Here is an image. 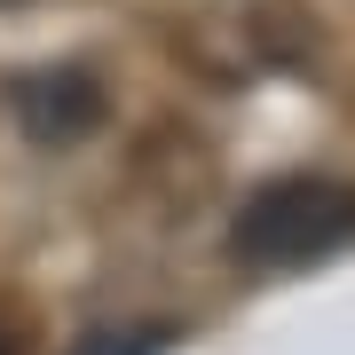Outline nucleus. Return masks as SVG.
<instances>
[{"label":"nucleus","mask_w":355,"mask_h":355,"mask_svg":"<svg viewBox=\"0 0 355 355\" xmlns=\"http://www.w3.org/2000/svg\"><path fill=\"white\" fill-rule=\"evenodd\" d=\"M340 245H355V182L340 174H284L229 221V253L245 268H316Z\"/></svg>","instance_id":"1"},{"label":"nucleus","mask_w":355,"mask_h":355,"mask_svg":"<svg viewBox=\"0 0 355 355\" xmlns=\"http://www.w3.org/2000/svg\"><path fill=\"white\" fill-rule=\"evenodd\" d=\"M16 127L32 142H48V150H64V142H87L103 127V111H111V95H103V79L87 64H40L16 79Z\"/></svg>","instance_id":"2"},{"label":"nucleus","mask_w":355,"mask_h":355,"mask_svg":"<svg viewBox=\"0 0 355 355\" xmlns=\"http://www.w3.org/2000/svg\"><path fill=\"white\" fill-rule=\"evenodd\" d=\"M166 340H174V324H158V331H127V340H111V347H95V355H158Z\"/></svg>","instance_id":"3"},{"label":"nucleus","mask_w":355,"mask_h":355,"mask_svg":"<svg viewBox=\"0 0 355 355\" xmlns=\"http://www.w3.org/2000/svg\"><path fill=\"white\" fill-rule=\"evenodd\" d=\"M0 8H16V0H0Z\"/></svg>","instance_id":"4"},{"label":"nucleus","mask_w":355,"mask_h":355,"mask_svg":"<svg viewBox=\"0 0 355 355\" xmlns=\"http://www.w3.org/2000/svg\"><path fill=\"white\" fill-rule=\"evenodd\" d=\"M0 355H8V340H0Z\"/></svg>","instance_id":"5"}]
</instances>
